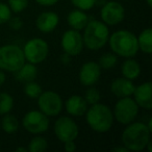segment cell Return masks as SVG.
<instances>
[{
	"label": "cell",
	"instance_id": "cell-1",
	"mask_svg": "<svg viewBox=\"0 0 152 152\" xmlns=\"http://www.w3.org/2000/svg\"><path fill=\"white\" fill-rule=\"evenodd\" d=\"M151 131L145 123L131 122L122 132L123 146L128 151H142L146 149L148 142L151 140Z\"/></svg>",
	"mask_w": 152,
	"mask_h": 152
},
{
	"label": "cell",
	"instance_id": "cell-2",
	"mask_svg": "<svg viewBox=\"0 0 152 152\" xmlns=\"http://www.w3.org/2000/svg\"><path fill=\"white\" fill-rule=\"evenodd\" d=\"M110 50L121 57H133L139 51L137 39L129 30L121 29L112 34L108 38Z\"/></svg>",
	"mask_w": 152,
	"mask_h": 152
},
{
	"label": "cell",
	"instance_id": "cell-3",
	"mask_svg": "<svg viewBox=\"0 0 152 152\" xmlns=\"http://www.w3.org/2000/svg\"><path fill=\"white\" fill-rule=\"evenodd\" d=\"M87 123L92 130L99 133L107 132L114 123L113 110L107 105L102 103H96L91 105L86 113Z\"/></svg>",
	"mask_w": 152,
	"mask_h": 152
},
{
	"label": "cell",
	"instance_id": "cell-4",
	"mask_svg": "<svg viewBox=\"0 0 152 152\" xmlns=\"http://www.w3.org/2000/svg\"><path fill=\"white\" fill-rule=\"evenodd\" d=\"M110 29L107 25L98 20H89L83 28V46L90 50H99L107 44Z\"/></svg>",
	"mask_w": 152,
	"mask_h": 152
},
{
	"label": "cell",
	"instance_id": "cell-5",
	"mask_svg": "<svg viewBox=\"0 0 152 152\" xmlns=\"http://www.w3.org/2000/svg\"><path fill=\"white\" fill-rule=\"evenodd\" d=\"M22 48L17 45H4L0 47V70L15 73L25 63Z\"/></svg>",
	"mask_w": 152,
	"mask_h": 152
},
{
	"label": "cell",
	"instance_id": "cell-6",
	"mask_svg": "<svg viewBox=\"0 0 152 152\" xmlns=\"http://www.w3.org/2000/svg\"><path fill=\"white\" fill-rule=\"evenodd\" d=\"M139 105L132 98H119L113 112L114 119H116L120 124L127 125L135 120L139 114Z\"/></svg>",
	"mask_w": 152,
	"mask_h": 152
},
{
	"label": "cell",
	"instance_id": "cell-7",
	"mask_svg": "<svg viewBox=\"0 0 152 152\" xmlns=\"http://www.w3.org/2000/svg\"><path fill=\"white\" fill-rule=\"evenodd\" d=\"M22 50L25 61L38 65L47 58L49 53V46L45 40L41 38H34L27 41Z\"/></svg>",
	"mask_w": 152,
	"mask_h": 152
},
{
	"label": "cell",
	"instance_id": "cell-8",
	"mask_svg": "<svg viewBox=\"0 0 152 152\" xmlns=\"http://www.w3.org/2000/svg\"><path fill=\"white\" fill-rule=\"evenodd\" d=\"M22 125L24 129L32 134H41L48 130L50 121L48 116L39 110H29L24 115L22 119Z\"/></svg>",
	"mask_w": 152,
	"mask_h": 152
},
{
	"label": "cell",
	"instance_id": "cell-9",
	"mask_svg": "<svg viewBox=\"0 0 152 152\" xmlns=\"http://www.w3.org/2000/svg\"><path fill=\"white\" fill-rule=\"evenodd\" d=\"M39 110L48 117H55L61 114L64 102L59 94L54 91L42 92L38 97Z\"/></svg>",
	"mask_w": 152,
	"mask_h": 152
},
{
	"label": "cell",
	"instance_id": "cell-10",
	"mask_svg": "<svg viewBox=\"0 0 152 152\" xmlns=\"http://www.w3.org/2000/svg\"><path fill=\"white\" fill-rule=\"evenodd\" d=\"M55 137L61 142L75 141L79 134V127L77 123L70 117H59L54 123Z\"/></svg>",
	"mask_w": 152,
	"mask_h": 152
},
{
	"label": "cell",
	"instance_id": "cell-11",
	"mask_svg": "<svg viewBox=\"0 0 152 152\" xmlns=\"http://www.w3.org/2000/svg\"><path fill=\"white\" fill-rule=\"evenodd\" d=\"M101 21L106 25H118L125 18V9L118 1H106L100 11Z\"/></svg>",
	"mask_w": 152,
	"mask_h": 152
},
{
	"label": "cell",
	"instance_id": "cell-12",
	"mask_svg": "<svg viewBox=\"0 0 152 152\" xmlns=\"http://www.w3.org/2000/svg\"><path fill=\"white\" fill-rule=\"evenodd\" d=\"M61 48L64 52L68 53L71 56H76L81 53L83 49V34L78 30L68 29L64 32L61 40Z\"/></svg>",
	"mask_w": 152,
	"mask_h": 152
},
{
	"label": "cell",
	"instance_id": "cell-13",
	"mask_svg": "<svg viewBox=\"0 0 152 152\" xmlns=\"http://www.w3.org/2000/svg\"><path fill=\"white\" fill-rule=\"evenodd\" d=\"M101 76V68L95 61H87L79 70V81L85 87H91L98 83Z\"/></svg>",
	"mask_w": 152,
	"mask_h": 152
},
{
	"label": "cell",
	"instance_id": "cell-14",
	"mask_svg": "<svg viewBox=\"0 0 152 152\" xmlns=\"http://www.w3.org/2000/svg\"><path fill=\"white\" fill-rule=\"evenodd\" d=\"M132 96L139 107L147 110L152 108V83L150 81L143 83L134 88Z\"/></svg>",
	"mask_w": 152,
	"mask_h": 152
},
{
	"label": "cell",
	"instance_id": "cell-15",
	"mask_svg": "<svg viewBox=\"0 0 152 152\" xmlns=\"http://www.w3.org/2000/svg\"><path fill=\"white\" fill-rule=\"evenodd\" d=\"M59 18L54 12H43L38 16L36 20L37 28L43 34L52 32L57 27Z\"/></svg>",
	"mask_w": 152,
	"mask_h": 152
},
{
	"label": "cell",
	"instance_id": "cell-16",
	"mask_svg": "<svg viewBox=\"0 0 152 152\" xmlns=\"http://www.w3.org/2000/svg\"><path fill=\"white\" fill-rule=\"evenodd\" d=\"M66 112L72 117H83L88 110V103L83 96L72 95L65 102Z\"/></svg>",
	"mask_w": 152,
	"mask_h": 152
},
{
	"label": "cell",
	"instance_id": "cell-17",
	"mask_svg": "<svg viewBox=\"0 0 152 152\" xmlns=\"http://www.w3.org/2000/svg\"><path fill=\"white\" fill-rule=\"evenodd\" d=\"M135 86L132 80L125 78V77H118L114 79L110 83V92L117 98H124L132 96Z\"/></svg>",
	"mask_w": 152,
	"mask_h": 152
},
{
	"label": "cell",
	"instance_id": "cell-18",
	"mask_svg": "<svg viewBox=\"0 0 152 152\" xmlns=\"http://www.w3.org/2000/svg\"><path fill=\"white\" fill-rule=\"evenodd\" d=\"M67 22L72 29L80 31L86 27V25L89 22V16L86 14L85 11L76 9L69 13L67 17Z\"/></svg>",
	"mask_w": 152,
	"mask_h": 152
},
{
	"label": "cell",
	"instance_id": "cell-19",
	"mask_svg": "<svg viewBox=\"0 0 152 152\" xmlns=\"http://www.w3.org/2000/svg\"><path fill=\"white\" fill-rule=\"evenodd\" d=\"M15 74L17 80L26 83L29 81H34L36 79L37 75H38V69L34 64L27 61V63H24L21 66V68L15 72Z\"/></svg>",
	"mask_w": 152,
	"mask_h": 152
},
{
	"label": "cell",
	"instance_id": "cell-20",
	"mask_svg": "<svg viewBox=\"0 0 152 152\" xmlns=\"http://www.w3.org/2000/svg\"><path fill=\"white\" fill-rule=\"evenodd\" d=\"M121 72H122L123 77L129 79V80H134L141 74V66L132 57H128L122 64Z\"/></svg>",
	"mask_w": 152,
	"mask_h": 152
},
{
	"label": "cell",
	"instance_id": "cell-21",
	"mask_svg": "<svg viewBox=\"0 0 152 152\" xmlns=\"http://www.w3.org/2000/svg\"><path fill=\"white\" fill-rule=\"evenodd\" d=\"M137 39L139 50H142L146 54H151L152 52V29L150 27L144 29Z\"/></svg>",
	"mask_w": 152,
	"mask_h": 152
},
{
	"label": "cell",
	"instance_id": "cell-22",
	"mask_svg": "<svg viewBox=\"0 0 152 152\" xmlns=\"http://www.w3.org/2000/svg\"><path fill=\"white\" fill-rule=\"evenodd\" d=\"M0 127H2V129L9 134L15 133L19 129V121H18L17 117L14 116L12 114H7L2 118V121L0 123Z\"/></svg>",
	"mask_w": 152,
	"mask_h": 152
},
{
	"label": "cell",
	"instance_id": "cell-23",
	"mask_svg": "<svg viewBox=\"0 0 152 152\" xmlns=\"http://www.w3.org/2000/svg\"><path fill=\"white\" fill-rule=\"evenodd\" d=\"M48 148V142L45 137L37 135L31 139L29 142L27 150L30 152H44Z\"/></svg>",
	"mask_w": 152,
	"mask_h": 152
},
{
	"label": "cell",
	"instance_id": "cell-24",
	"mask_svg": "<svg viewBox=\"0 0 152 152\" xmlns=\"http://www.w3.org/2000/svg\"><path fill=\"white\" fill-rule=\"evenodd\" d=\"M117 61H118V56H117V54H115L114 52H107V53L102 54L101 56L99 57L98 65L100 66L101 69L110 70L117 65Z\"/></svg>",
	"mask_w": 152,
	"mask_h": 152
},
{
	"label": "cell",
	"instance_id": "cell-25",
	"mask_svg": "<svg viewBox=\"0 0 152 152\" xmlns=\"http://www.w3.org/2000/svg\"><path fill=\"white\" fill-rule=\"evenodd\" d=\"M14 107V98L7 93H0V116L11 113Z\"/></svg>",
	"mask_w": 152,
	"mask_h": 152
},
{
	"label": "cell",
	"instance_id": "cell-26",
	"mask_svg": "<svg viewBox=\"0 0 152 152\" xmlns=\"http://www.w3.org/2000/svg\"><path fill=\"white\" fill-rule=\"evenodd\" d=\"M43 92L42 87L36 81H29V83H25L24 87V93L27 97L31 98V99H38V97L41 95Z\"/></svg>",
	"mask_w": 152,
	"mask_h": 152
},
{
	"label": "cell",
	"instance_id": "cell-27",
	"mask_svg": "<svg viewBox=\"0 0 152 152\" xmlns=\"http://www.w3.org/2000/svg\"><path fill=\"white\" fill-rule=\"evenodd\" d=\"M83 98L86 99V101H87L88 104L93 105V104H96L100 101L101 95H100V92L98 91L94 86H91V87H89V89L87 90L86 95Z\"/></svg>",
	"mask_w": 152,
	"mask_h": 152
},
{
	"label": "cell",
	"instance_id": "cell-28",
	"mask_svg": "<svg viewBox=\"0 0 152 152\" xmlns=\"http://www.w3.org/2000/svg\"><path fill=\"white\" fill-rule=\"evenodd\" d=\"M7 2L11 11L16 14L22 13L28 7V0H9Z\"/></svg>",
	"mask_w": 152,
	"mask_h": 152
},
{
	"label": "cell",
	"instance_id": "cell-29",
	"mask_svg": "<svg viewBox=\"0 0 152 152\" xmlns=\"http://www.w3.org/2000/svg\"><path fill=\"white\" fill-rule=\"evenodd\" d=\"M72 4L81 11H90L96 5V0H71Z\"/></svg>",
	"mask_w": 152,
	"mask_h": 152
},
{
	"label": "cell",
	"instance_id": "cell-30",
	"mask_svg": "<svg viewBox=\"0 0 152 152\" xmlns=\"http://www.w3.org/2000/svg\"><path fill=\"white\" fill-rule=\"evenodd\" d=\"M12 17V11L10 7L5 3L0 2V25L7 23L10 18Z\"/></svg>",
	"mask_w": 152,
	"mask_h": 152
},
{
	"label": "cell",
	"instance_id": "cell-31",
	"mask_svg": "<svg viewBox=\"0 0 152 152\" xmlns=\"http://www.w3.org/2000/svg\"><path fill=\"white\" fill-rule=\"evenodd\" d=\"M7 23H9L10 27L14 30H19L23 27V21L20 17H11Z\"/></svg>",
	"mask_w": 152,
	"mask_h": 152
},
{
	"label": "cell",
	"instance_id": "cell-32",
	"mask_svg": "<svg viewBox=\"0 0 152 152\" xmlns=\"http://www.w3.org/2000/svg\"><path fill=\"white\" fill-rule=\"evenodd\" d=\"M65 146H64V149H65L66 152H74L76 150V144L74 141H68L65 142Z\"/></svg>",
	"mask_w": 152,
	"mask_h": 152
},
{
	"label": "cell",
	"instance_id": "cell-33",
	"mask_svg": "<svg viewBox=\"0 0 152 152\" xmlns=\"http://www.w3.org/2000/svg\"><path fill=\"white\" fill-rule=\"evenodd\" d=\"M58 1L59 0H36V2L42 7H52L56 4Z\"/></svg>",
	"mask_w": 152,
	"mask_h": 152
},
{
	"label": "cell",
	"instance_id": "cell-34",
	"mask_svg": "<svg viewBox=\"0 0 152 152\" xmlns=\"http://www.w3.org/2000/svg\"><path fill=\"white\" fill-rule=\"evenodd\" d=\"M71 61V55H69L68 53H64L63 55L61 56V61L64 64V65H68Z\"/></svg>",
	"mask_w": 152,
	"mask_h": 152
},
{
	"label": "cell",
	"instance_id": "cell-35",
	"mask_svg": "<svg viewBox=\"0 0 152 152\" xmlns=\"http://www.w3.org/2000/svg\"><path fill=\"white\" fill-rule=\"evenodd\" d=\"M5 83V74L2 70H0V87Z\"/></svg>",
	"mask_w": 152,
	"mask_h": 152
},
{
	"label": "cell",
	"instance_id": "cell-36",
	"mask_svg": "<svg viewBox=\"0 0 152 152\" xmlns=\"http://www.w3.org/2000/svg\"><path fill=\"white\" fill-rule=\"evenodd\" d=\"M113 151L114 152H128V150H127L126 147H115L114 149H113Z\"/></svg>",
	"mask_w": 152,
	"mask_h": 152
},
{
	"label": "cell",
	"instance_id": "cell-37",
	"mask_svg": "<svg viewBox=\"0 0 152 152\" xmlns=\"http://www.w3.org/2000/svg\"><path fill=\"white\" fill-rule=\"evenodd\" d=\"M147 125V127L149 128V130L152 132V119H149V122H148V124H146Z\"/></svg>",
	"mask_w": 152,
	"mask_h": 152
},
{
	"label": "cell",
	"instance_id": "cell-38",
	"mask_svg": "<svg viewBox=\"0 0 152 152\" xmlns=\"http://www.w3.org/2000/svg\"><path fill=\"white\" fill-rule=\"evenodd\" d=\"M16 151H23V152H26V151H27V148H25V147H18L17 149H16Z\"/></svg>",
	"mask_w": 152,
	"mask_h": 152
},
{
	"label": "cell",
	"instance_id": "cell-39",
	"mask_svg": "<svg viewBox=\"0 0 152 152\" xmlns=\"http://www.w3.org/2000/svg\"><path fill=\"white\" fill-rule=\"evenodd\" d=\"M146 2H147V4H148V7H152V0H146Z\"/></svg>",
	"mask_w": 152,
	"mask_h": 152
}]
</instances>
